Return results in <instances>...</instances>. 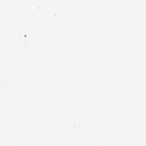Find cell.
Instances as JSON below:
<instances>
[{"instance_id":"1","label":"cell","mask_w":146,"mask_h":146,"mask_svg":"<svg viewBox=\"0 0 146 146\" xmlns=\"http://www.w3.org/2000/svg\"><path fill=\"white\" fill-rule=\"evenodd\" d=\"M48 34L49 36H53V35H54V31L53 29H49L48 31Z\"/></svg>"},{"instance_id":"2","label":"cell","mask_w":146,"mask_h":146,"mask_svg":"<svg viewBox=\"0 0 146 146\" xmlns=\"http://www.w3.org/2000/svg\"><path fill=\"white\" fill-rule=\"evenodd\" d=\"M91 58H92L93 61H96V60H98V54H92V56H91Z\"/></svg>"},{"instance_id":"3","label":"cell","mask_w":146,"mask_h":146,"mask_svg":"<svg viewBox=\"0 0 146 146\" xmlns=\"http://www.w3.org/2000/svg\"><path fill=\"white\" fill-rule=\"evenodd\" d=\"M60 90L62 92H65V91H67V86L65 85H62L60 86Z\"/></svg>"},{"instance_id":"4","label":"cell","mask_w":146,"mask_h":146,"mask_svg":"<svg viewBox=\"0 0 146 146\" xmlns=\"http://www.w3.org/2000/svg\"><path fill=\"white\" fill-rule=\"evenodd\" d=\"M60 127H61L62 129H65V128H67V124L65 123V122H62V123L60 124Z\"/></svg>"},{"instance_id":"5","label":"cell","mask_w":146,"mask_h":146,"mask_svg":"<svg viewBox=\"0 0 146 146\" xmlns=\"http://www.w3.org/2000/svg\"><path fill=\"white\" fill-rule=\"evenodd\" d=\"M116 27L117 30H121V29H123V24L121 23H117V25H116Z\"/></svg>"},{"instance_id":"6","label":"cell","mask_w":146,"mask_h":146,"mask_svg":"<svg viewBox=\"0 0 146 146\" xmlns=\"http://www.w3.org/2000/svg\"><path fill=\"white\" fill-rule=\"evenodd\" d=\"M41 96H42L43 98H47V97H48V92H47V91H44V92H42V93H41Z\"/></svg>"},{"instance_id":"7","label":"cell","mask_w":146,"mask_h":146,"mask_svg":"<svg viewBox=\"0 0 146 146\" xmlns=\"http://www.w3.org/2000/svg\"><path fill=\"white\" fill-rule=\"evenodd\" d=\"M35 71H36V73L42 72V68L40 67V66H37V67H36V68H35Z\"/></svg>"},{"instance_id":"8","label":"cell","mask_w":146,"mask_h":146,"mask_svg":"<svg viewBox=\"0 0 146 146\" xmlns=\"http://www.w3.org/2000/svg\"><path fill=\"white\" fill-rule=\"evenodd\" d=\"M79 71L80 73L86 72V67H84V66H81V67H79Z\"/></svg>"},{"instance_id":"9","label":"cell","mask_w":146,"mask_h":146,"mask_svg":"<svg viewBox=\"0 0 146 146\" xmlns=\"http://www.w3.org/2000/svg\"><path fill=\"white\" fill-rule=\"evenodd\" d=\"M48 128H50V129H54V124L52 123V122H50L49 124H48Z\"/></svg>"},{"instance_id":"10","label":"cell","mask_w":146,"mask_h":146,"mask_svg":"<svg viewBox=\"0 0 146 146\" xmlns=\"http://www.w3.org/2000/svg\"><path fill=\"white\" fill-rule=\"evenodd\" d=\"M128 139H129L130 141H135V135H129V137H128Z\"/></svg>"},{"instance_id":"11","label":"cell","mask_w":146,"mask_h":146,"mask_svg":"<svg viewBox=\"0 0 146 146\" xmlns=\"http://www.w3.org/2000/svg\"><path fill=\"white\" fill-rule=\"evenodd\" d=\"M23 48H30V43H29L28 41H25V42L23 43Z\"/></svg>"},{"instance_id":"12","label":"cell","mask_w":146,"mask_h":146,"mask_svg":"<svg viewBox=\"0 0 146 146\" xmlns=\"http://www.w3.org/2000/svg\"><path fill=\"white\" fill-rule=\"evenodd\" d=\"M54 28L58 29V30H61V28H62V26H61V23H57V24H55V25H54Z\"/></svg>"},{"instance_id":"13","label":"cell","mask_w":146,"mask_h":146,"mask_svg":"<svg viewBox=\"0 0 146 146\" xmlns=\"http://www.w3.org/2000/svg\"><path fill=\"white\" fill-rule=\"evenodd\" d=\"M104 33V30H103V29H100V31L97 32V34H98L99 36H101V35H103Z\"/></svg>"},{"instance_id":"14","label":"cell","mask_w":146,"mask_h":146,"mask_svg":"<svg viewBox=\"0 0 146 146\" xmlns=\"http://www.w3.org/2000/svg\"><path fill=\"white\" fill-rule=\"evenodd\" d=\"M23 38H24V36H17V40H18V41H20V42H21V41H23Z\"/></svg>"},{"instance_id":"15","label":"cell","mask_w":146,"mask_h":146,"mask_svg":"<svg viewBox=\"0 0 146 146\" xmlns=\"http://www.w3.org/2000/svg\"><path fill=\"white\" fill-rule=\"evenodd\" d=\"M17 121L19 122V123H22L23 121V118L22 117H19L17 118Z\"/></svg>"},{"instance_id":"16","label":"cell","mask_w":146,"mask_h":146,"mask_svg":"<svg viewBox=\"0 0 146 146\" xmlns=\"http://www.w3.org/2000/svg\"><path fill=\"white\" fill-rule=\"evenodd\" d=\"M85 132H86V129L85 128H83V129H82L80 131H79V135H82L83 134H84Z\"/></svg>"},{"instance_id":"17","label":"cell","mask_w":146,"mask_h":146,"mask_svg":"<svg viewBox=\"0 0 146 146\" xmlns=\"http://www.w3.org/2000/svg\"><path fill=\"white\" fill-rule=\"evenodd\" d=\"M60 15H61V13H60L59 11L56 12V13H54V16H55V17H60Z\"/></svg>"},{"instance_id":"18","label":"cell","mask_w":146,"mask_h":146,"mask_svg":"<svg viewBox=\"0 0 146 146\" xmlns=\"http://www.w3.org/2000/svg\"><path fill=\"white\" fill-rule=\"evenodd\" d=\"M74 127H75V128H79V124H78V123H76V124H74Z\"/></svg>"},{"instance_id":"19","label":"cell","mask_w":146,"mask_h":146,"mask_svg":"<svg viewBox=\"0 0 146 146\" xmlns=\"http://www.w3.org/2000/svg\"><path fill=\"white\" fill-rule=\"evenodd\" d=\"M9 71H11V68H6V72H9Z\"/></svg>"}]
</instances>
